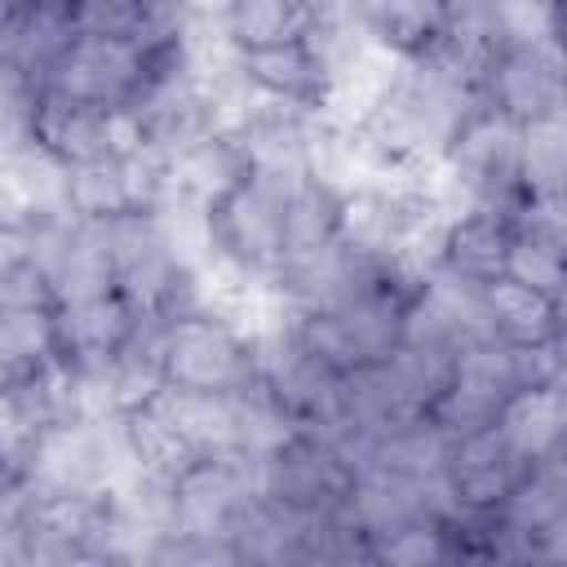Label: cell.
<instances>
[{
	"mask_svg": "<svg viewBox=\"0 0 567 567\" xmlns=\"http://www.w3.org/2000/svg\"><path fill=\"white\" fill-rule=\"evenodd\" d=\"M235 75L261 97L297 102L310 111L323 106L328 84H332L328 58L315 44V35H297V40H279V44H261V49H239Z\"/></svg>",
	"mask_w": 567,
	"mask_h": 567,
	"instance_id": "cell-8",
	"label": "cell"
},
{
	"mask_svg": "<svg viewBox=\"0 0 567 567\" xmlns=\"http://www.w3.org/2000/svg\"><path fill=\"white\" fill-rule=\"evenodd\" d=\"M332 239H337V190H328L315 177L292 182V190L284 195V266H279V275L310 261Z\"/></svg>",
	"mask_w": 567,
	"mask_h": 567,
	"instance_id": "cell-13",
	"label": "cell"
},
{
	"mask_svg": "<svg viewBox=\"0 0 567 567\" xmlns=\"http://www.w3.org/2000/svg\"><path fill=\"white\" fill-rule=\"evenodd\" d=\"M372 563H390V567L452 563L447 518H416V523H403V527L385 532L381 540H372Z\"/></svg>",
	"mask_w": 567,
	"mask_h": 567,
	"instance_id": "cell-19",
	"label": "cell"
},
{
	"mask_svg": "<svg viewBox=\"0 0 567 567\" xmlns=\"http://www.w3.org/2000/svg\"><path fill=\"white\" fill-rule=\"evenodd\" d=\"M563 168H567L563 115L523 124V137H518V186L527 195H563Z\"/></svg>",
	"mask_w": 567,
	"mask_h": 567,
	"instance_id": "cell-17",
	"label": "cell"
},
{
	"mask_svg": "<svg viewBox=\"0 0 567 567\" xmlns=\"http://www.w3.org/2000/svg\"><path fill=\"white\" fill-rule=\"evenodd\" d=\"M292 186L244 173L226 195L204 204L213 257L239 266L252 279L275 284L284 266V195Z\"/></svg>",
	"mask_w": 567,
	"mask_h": 567,
	"instance_id": "cell-2",
	"label": "cell"
},
{
	"mask_svg": "<svg viewBox=\"0 0 567 567\" xmlns=\"http://www.w3.org/2000/svg\"><path fill=\"white\" fill-rule=\"evenodd\" d=\"M532 461H523L509 439L501 434V425H478V430H465L452 439L447 447V487H452V501H456V514H492L509 487L527 474Z\"/></svg>",
	"mask_w": 567,
	"mask_h": 567,
	"instance_id": "cell-6",
	"label": "cell"
},
{
	"mask_svg": "<svg viewBox=\"0 0 567 567\" xmlns=\"http://www.w3.org/2000/svg\"><path fill=\"white\" fill-rule=\"evenodd\" d=\"M151 66H155V49L137 40L71 31V40L58 49L35 93H58L84 106H120V102H137V93L151 80Z\"/></svg>",
	"mask_w": 567,
	"mask_h": 567,
	"instance_id": "cell-3",
	"label": "cell"
},
{
	"mask_svg": "<svg viewBox=\"0 0 567 567\" xmlns=\"http://www.w3.org/2000/svg\"><path fill=\"white\" fill-rule=\"evenodd\" d=\"M315 9L306 0H226L221 4V35L230 49H261L279 40L310 35Z\"/></svg>",
	"mask_w": 567,
	"mask_h": 567,
	"instance_id": "cell-14",
	"label": "cell"
},
{
	"mask_svg": "<svg viewBox=\"0 0 567 567\" xmlns=\"http://www.w3.org/2000/svg\"><path fill=\"white\" fill-rule=\"evenodd\" d=\"M478 297H483V315H487L492 337H501L509 346L563 337V301L558 297H545V292H536L509 275L478 284Z\"/></svg>",
	"mask_w": 567,
	"mask_h": 567,
	"instance_id": "cell-10",
	"label": "cell"
},
{
	"mask_svg": "<svg viewBox=\"0 0 567 567\" xmlns=\"http://www.w3.org/2000/svg\"><path fill=\"white\" fill-rule=\"evenodd\" d=\"M18 306H58L49 275L31 257L0 275V310H18Z\"/></svg>",
	"mask_w": 567,
	"mask_h": 567,
	"instance_id": "cell-21",
	"label": "cell"
},
{
	"mask_svg": "<svg viewBox=\"0 0 567 567\" xmlns=\"http://www.w3.org/2000/svg\"><path fill=\"white\" fill-rule=\"evenodd\" d=\"M509 363H514L518 390H527V385H563V337L532 341V346H509Z\"/></svg>",
	"mask_w": 567,
	"mask_h": 567,
	"instance_id": "cell-20",
	"label": "cell"
},
{
	"mask_svg": "<svg viewBox=\"0 0 567 567\" xmlns=\"http://www.w3.org/2000/svg\"><path fill=\"white\" fill-rule=\"evenodd\" d=\"M501 275H509V279H518V284L563 301V288H567L563 239H549V235H536V230H514L509 248H505V270Z\"/></svg>",
	"mask_w": 567,
	"mask_h": 567,
	"instance_id": "cell-18",
	"label": "cell"
},
{
	"mask_svg": "<svg viewBox=\"0 0 567 567\" xmlns=\"http://www.w3.org/2000/svg\"><path fill=\"white\" fill-rule=\"evenodd\" d=\"M514 390H518V381H514V363H509V341L474 337L452 350V381L430 416L456 439L465 430L492 425Z\"/></svg>",
	"mask_w": 567,
	"mask_h": 567,
	"instance_id": "cell-5",
	"label": "cell"
},
{
	"mask_svg": "<svg viewBox=\"0 0 567 567\" xmlns=\"http://www.w3.org/2000/svg\"><path fill=\"white\" fill-rule=\"evenodd\" d=\"M501 434L509 439V447L523 461H545L554 452H563V434H567V399L563 385H527L514 390L505 399V408L496 412Z\"/></svg>",
	"mask_w": 567,
	"mask_h": 567,
	"instance_id": "cell-12",
	"label": "cell"
},
{
	"mask_svg": "<svg viewBox=\"0 0 567 567\" xmlns=\"http://www.w3.org/2000/svg\"><path fill=\"white\" fill-rule=\"evenodd\" d=\"M62 199H66V213H75L80 221H111L120 213L142 208L133 177H128V164H120V159L66 164Z\"/></svg>",
	"mask_w": 567,
	"mask_h": 567,
	"instance_id": "cell-15",
	"label": "cell"
},
{
	"mask_svg": "<svg viewBox=\"0 0 567 567\" xmlns=\"http://www.w3.org/2000/svg\"><path fill=\"white\" fill-rule=\"evenodd\" d=\"M31 142L44 146L58 164L106 159V151H102V106L66 102L58 93H35L31 97Z\"/></svg>",
	"mask_w": 567,
	"mask_h": 567,
	"instance_id": "cell-11",
	"label": "cell"
},
{
	"mask_svg": "<svg viewBox=\"0 0 567 567\" xmlns=\"http://www.w3.org/2000/svg\"><path fill=\"white\" fill-rule=\"evenodd\" d=\"M509 235H514V221L501 208L470 204L456 217H447L439 266L461 275V279H470V284H487V279H496L505 270Z\"/></svg>",
	"mask_w": 567,
	"mask_h": 567,
	"instance_id": "cell-9",
	"label": "cell"
},
{
	"mask_svg": "<svg viewBox=\"0 0 567 567\" xmlns=\"http://www.w3.org/2000/svg\"><path fill=\"white\" fill-rule=\"evenodd\" d=\"M159 359L173 390L199 394H239L257 381L252 332L226 319L213 306H190L164 315L159 323Z\"/></svg>",
	"mask_w": 567,
	"mask_h": 567,
	"instance_id": "cell-1",
	"label": "cell"
},
{
	"mask_svg": "<svg viewBox=\"0 0 567 567\" xmlns=\"http://www.w3.org/2000/svg\"><path fill=\"white\" fill-rule=\"evenodd\" d=\"M483 102L514 124L563 115V53L558 40H501L483 71Z\"/></svg>",
	"mask_w": 567,
	"mask_h": 567,
	"instance_id": "cell-4",
	"label": "cell"
},
{
	"mask_svg": "<svg viewBox=\"0 0 567 567\" xmlns=\"http://www.w3.org/2000/svg\"><path fill=\"white\" fill-rule=\"evenodd\" d=\"M58 306L0 310V390L58 359Z\"/></svg>",
	"mask_w": 567,
	"mask_h": 567,
	"instance_id": "cell-16",
	"label": "cell"
},
{
	"mask_svg": "<svg viewBox=\"0 0 567 567\" xmlns=\"http://www.w3.org/2000/svg\"><path fill=\"white\" fill-rule=\"evenodd\" d=\"M53 315H58V359L89 377L106 372V363L133 337L142 319V310L120 288L102 297H84V301H58Z\"/></svg>",
	"mask_w": 567,
	"mask_h": 567,
	"instance_id": "cell-7",
	"label": "cell"
},
{
	"mask_svg": "<svg viewBox=\"0 0 567 567\" xmlns=\"http://www.w3.org/2000/svg\"><path fill=\"white\" fill-rule=\"evenodd\" d=\"M27 257H31V235H27L22 226H4V221H0V275L13 270V266L27 261Z\"/></svg>",
	"mask_w": 567,
	"mask_h": 567,
	"instance_id": "cell-22",
	"label": "cell"
}]
</instances>
